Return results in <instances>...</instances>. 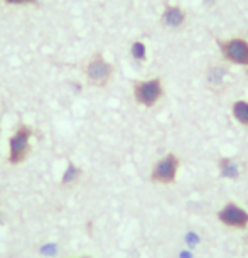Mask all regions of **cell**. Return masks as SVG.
Returning <instances> with one entry per match:
<instances>
[{
  "label": "cell",
  "instance_id": "30bf717a",
  "mask_svg": "<svg viewBox=\"0 0 248 258\" xmlns=\"http://www.w3.org/2000/svg\"><path fill=\"white\" fill-rule=\"evenodd\" d=\"M231 115L238 123L248 126V101L246 100H236L231 105Z\"/></svg>",
  "mask_w": 248,
  "mask_h": 258
},
{
  "label": "cell",
  "instance_id": "4fadbf2b",
  "mask_svg": "<svg viewBox=\"0 0 248 258\" xmlns=\"http://www.w3.org/2000/svg\"><path fill=\"white\" fill-rule=\"evenodd\" d=\"M4 2L12 7H27V6H36L37 0H4Z\"/></svg>",
  "mask_w": 248,
  "mask_h": 258
},
{
  "label": "cell",
  "instance_id": "8fae6325",
  "mask_svg": "<svg viewBox=\"0 0 248 258\" xmlns=\"http://www.w3.org/2000/svg\"><path fill=\"white\" fill-rule=\"evenodd\" d=\"M218 165H220V170L225 177H238V165L235 160L221 159L220 162H218Z\"/></svg>",
  "mask_w": 248,
  "mask_h": 258
},
{
  "label": "cell",
  "instance_id": "6da1fadb",
  "mask_svg": "<svg viewBox=\"0 0 248 258\" xmlns=\"http://www.w3.org/2000/svg\"><path fill=\"white\" fill-rule=\"evenodd\" d=\"M132 93L135 103L145 106V108H152L164 98L165 86L162 78H149V80H137L132 85Z\"/></svg>",
  "mask_w": 248,
  "mask_h": 258
},
{
  "label": "cell",
  "instance_id": "ba28073f",
  "mask_svg": "<svg viewBox=\"0 0 248 258\" xmlns=\"http://www.w3.org/2000/svg\"><path fill=\"white\" fill-rule=\"evenodd\" d=\"M228 76H230V71H228V66L225 64H211L208 68L206 71V85L208 88L213 90V91H223L226 88V81H228Z\"/></svg>",
  "mask_w": 248,
  "mask_h": 258
},
{
  "label": "cell",
  "instance_id": "8992f818",
  "mask_svg": "<svg viewBox=\"0 0 248 258\" xmlns=\"http://www.w3.org/2000/svg\"><path fill=\"white\" fill-rule=\"evenodd\" d=\"M188 24V12L179 4L165 2L160 14V26L169 31H181Z\"/></svg>",
  "mask_w": 248,
  "mask_h": 258
},
{
  "label": "cell",
  "instance_id": "5bb4252c",
  "mask_svg": "<svg viewBox=\"0 0 248 258\" xmlns=\"http://www.w3.org/2000/svg\"><path fill=\"white\" fill-rule=\"evenodd\" d=\"M204 2H210V4H213V0H204Z\"/></svg>",
  "mask_w": 248,
  "mask_h": 258
},
{
  "label": "cell",
  "instance_id": "3957f363",
  "mask_svg": "<svg viewBox=\"0 0 248 258\" xmlns=\"http://www.w3.org/2000/svg\"><path fill=\"white\" fill-rule=\"evenodd\" d=\"M113 73H115V68L110 61H106L103 52H95V54L86 61L85 75L91 86L105 88L111 81V78H113Z\"/></svg>",
  "mask_w": 248,
  "mask_h": 258
},
{
  "label": "cell",
  "instance_id": "52a82bcc",
  "mask_svg": "<svg viewBox=\"0 0 248 258\" xmlns=\"http://www.w3.org/2000/svg\"><path fill=\"white\" fill-rule=\"evenodd\" d=\"M218 218H220V221L223 225L230 226V228L241 230V228L248 226V213L245 209H241L240 206H236V204H226V206L218 213Z\"/></svg>",
  "mask_w": 248,
  "mask_h": 258
},
{
  "label": "cell",
  "instance_id": "9c48e42d",
  "mask_svg": "<svg viewBox=\"0 0 248 258\" xmlns=\"http://www.w3.org/2000/svg\"><path fill=\"white\" fill-rule=\"evenodd\" d=\"M129 54L132 57L134 62H137V64H145L149 59L147 44H145L144 41H140V39H135V41H132V44H130Z\"/></svg>",
  "mask_w": 248,
  "mask_h": 258
},
{
  "label": "cell",
  "instance_id": "7c38bea8",
  "mask_svg": "<svg viewBox=\"0 0 248 258\" xmlns=\"http://www.w3.org/2000/svg\"><path fill=\"white\" fill-rule=\"evenodd\" d=\"M81 176V169H78L75 164H68V167L63 174V186H70V184H75Z\"/></svg>",
  "mask_w": 248,
  "mask_h": 258
},
{
  "label": "cell",
  "instance_id": "9a60e30c",
  "mask_svg": "<svg viewBox=\"0 0 248 258\" xmlns=\"http://www.w3.org/2000/svg\"><path fill=\"white\" fill-rule=\"evenodd\" d=\"M246 76H248V71H246Z\"/></svg>",
  "mask_w": 248,
  "mask_h": 258
},
{
  "label": "cell",
  "instance_id": "5b68a950",
  "mask_svg": "<svg viewBox=\"0 0 248 258\" xmlns=\"http://www.w3.org/2000/svg\"><path fill=\"white\" fill-rule=\"evenodd\" d=\"M179 165H181V160H179L177 155H174V154L164 155V157L159 159L157 164L154 165L150 179L157 184H172L176 181Z\"/></svg>",
  "mask_w": 248,
  "mask_h": 258
},
{
  "label": "cell",
  "instance_id": "7a4b0ae2",
  "mask_svg": "<svg viewBox=\"0 0 248 258\" xmlns=\"http://www.w3.org/2000/svg\"><path fill=\"white\" fill-rule=\"evenodd\" d=\"M32 128L26 123H19L9 139V162L12 165L22 164L31 154Z\"/></svg>",
  "mask_w": 248,
  "mask_h": 258
},
{
  "label": "cell",
  "instance_id": "277c9868",
  "mask_svg": "<svg viewBox=\"0 0 248 258\" xmlns=\"http://www.w3.org/2000/svg\"><path fill=\"white\" fill-rule=\"evenodd\" d=\"M216 42L221 57L228 64L241 66L248 70V39L236 36L228 39H218Z\"/></svg>",
  "mask_w": 248,
  "mask_h": 258
}]
</instances>
